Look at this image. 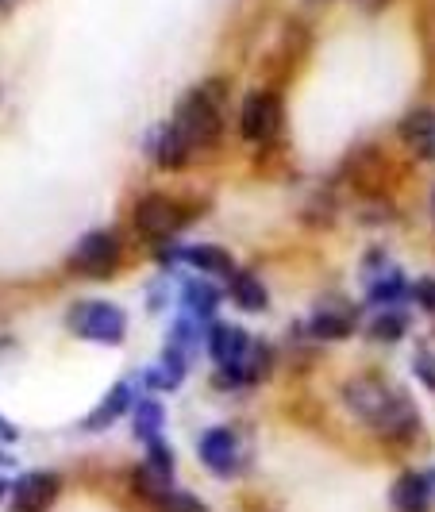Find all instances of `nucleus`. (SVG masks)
Masks as SVG:
<instances>
[{
    "label": "nucleus",
    "mask_w": 435,
    "mask_h": 512,
    "mask_svg": "<svg viewBox=\"0 0 435 512\" xmlns=\"http://www.w3.org/2000/svg\"><path fill=\"white\" fill-rule=\"evenodd\" d=\"M158 512H208V509L201 497H193V493H185V489H174V493L158 505Z\"/></svg>",
    "instance_id": "412c9836"
},
{
    "label": "nucleus",
    "mask_w": 435,
    "mask_h": 512,
    "mask_svg": "<svg viewBox=\"0 0 435 512\" xmlns=\"http://www.w3.org/2000/svg\"><path fill=\"white\" fill-rule=\"evenodd\" d=\"M66 266L74 274H81V278H93V282L112 278V270L120 266V239L112 231H89V235L77 239V247L70 251Z\"/></svg>",
    "instance_id": "20e7f679"
},
{
    "label": "nucleus",
    "mask_w": 435,
    "mask_h": 512,
    "mask_svg": "<svg viewBox=\"0 0 435 512\" xmlns=\"http://www.w3.org/2000/svg\"><path fill=\"white\" fill-rule=\"evenodd\" d=\"M228 293H231V301L243 308V312H266V305H270L266 285H262V278L251 274V270H239V274L231 278Z\"/></svg>",
    "instance_id": "a211bd4d"
},
{
    "label": "nucleus",
    "mask_w": 435,
    "mask_h": 512,
    "mask_svg": "<svg viewBox=\"0 0 435 512\" xmlns=\"http://www.w3.org/2000/svg\"><path fill=\"white\" fill-rule=\"evenodd\" d=\"M128 409H135V405H131V385L128 382L112 385V389H108V397H104L101 405L85 416V424H81V428H85V432H101V428H108V424H116Z\"/></svg>",
    "instance_id": "dca6fc26"
},
{
    "label": "nucleus",
    "mask_w": 435,
    "mask_h": 512,
    "mask_svg": "<svg viewBox=\"0 0 435 512\" xmlns=\"http://www.w3.org/2000/svg\"><path fill=\"white\" fill-rule=\"evenodd\" d=\"M135 493L143 501H154V505H162L174 493V455L166 443H151L147 462L135 470Z\"/></svg>",
    "instance_id": "0eeeda50"
},
{
    "label": "nucleus",
    "mask_w": 435,
    "mask_h": 512,
    "mask_svg": "<svg viewBox=\"0 0 435 512\" xmlns=\"http://www.w3.org/2000/svg\"><path fill=\"white\" fill-rule=\"evenodd\" d=\"M181 262H189L193 270H201V274H212V278H235L239 270H235V262L224 247H216V243H197V247H181Z\"/></svg>",
    "instance_id": "2eb2a0df"
},
{
    "label": "nucleus",
    "mask_w": 435,
    "mask_h": 512,
    "mask_svg": "<svg viewBox=\"0 0 435 512\" xmlns=\"http://www.w3.org/2000/svg\"><path fill=\"white\" fill-rule=\"evenodd\" d=\"M70 332L89 339V343L116 347L128 335V316H124V308L112 305V301H85V305H77L70 312Z\"/></svg>",
    "instance_id": "7ed1b4c3"
},
{
    "label": "nucleus",
    "mask_w": 435,
    "mask_h": 512,
    "mask_svg": "<svg viewBox=\"0 0 435 512\" xmlns=\"http://www.w3.org/2000/svg\"><path fill=\"white\" fill-rule=\"evenodd\" d=\"M255 343V335H247L243 328H231V324H212L208 332V355L216 359L220 370H231L235 362L247 355V347Z\"/></svg>",
    "instance_id": "4468645a"
},
{
    "label": "nucleus",
    "mask_w": 435,
    "mask_h": 512,
    "mask_svg": "<svg viewBox=\"0 0 435 512\" xmlns=\"http://www.w3.org/2000/svg\"><path fill=\"white\" fill-rule=\"evenodd\" d=\"M362 8H366V12H382L385 4H389V0H359Z\"/></svg>",
    "instance_id": "393cba45"
},
{
    "label": "nucleus",
    "mask_w": 435,
    "mask_h": 512,
    "mask_svg": "<svg viewBox=\"0 0 435 512\" xmlns=\"http://www.w3.org/2000/svg\"><path fill=\"white\" fill-rule=\"evenodd\" d=\"M401 139L416 158L435 162V108H412L401 120Z\"/></svg>",
    "instance_id": "ddd939ff"
},
{
    "label": "nucleus",
    "mask_w": 435,
    "mask_h": 512,
    "mask_svg": "<svg viewBox=\"0 0 435 512\" xmlns=\"http://www.w3.org/2000/svg\"><path fill=\"white\" fill-rule=\"evenodd\" d=\"M239 131L251 143H270L282 131V101L274 93H251L239 108Z\"/></svg>",
    "instance_id": "423d86ee"
},
{
    "label": "nucleus",
    "mask_w": 435,
    "mask_h": 512,
    "mask_svg": "<svg viewBox=\"0 0 435 512\" xmlns=\"http://www.w3.org/2000/svg\"><path fill=\"white\" fill-rule=\"evenodd\" d=\"M343 405L359 424L374 428L382 439L405 443V439H416V432H420L416 405L401 389H389L382 378H351L343 385Z\"/></svg>",
    "instance_id": "f257e3e1"
},
{
    "label": "nucleus",
    "mask_w": 435,
    "mask_h": 512,
    "mask_svg": "<svg viewBox=\"0 0 435 512\" xmlns=\"http://www.w3.org/2000/svg\"><path fill=\"white\" fill-rule=\"evenodd\" d=\"M181 308H185V316H193L197 324H201V320H212L216 308H220V289L201 282V278H193V282L181 285Z\"/></svg>",
    "instance_id": "f3484780"
},
{
    "label": "nucleus",
    "mask_w": 435,
    "mask_h": 512,
    "mask_svg": "<svg viewBox=\"0 0 435 512\" xmlns=\"http://www.w3.org/2000/svg\"><path fill=\"white\" fill-rule=\"evenodd\" d=\"M189 143L181 139V131L174 124H158L151 131V139H147V154H151L154 166H162V170H181L185 162H189Z\"/></svg>",
    "instance_id": "f8f14e48"
},
{
    "label": "nucleus",
    "mask_w": 435,
    "mask_h": 512,
    "mask_svg": "<svg viewBox=\"0 0 435 512\" xmlns=\"http://www.w3.org/2000/svg\"><path fill=\"white\" fill-rule=\"evenodd\" d=\"M359 324V308L343 297H324L320 305L312 308V320H308V332L312 339H347Z\"/></svg>",
    "instance_id": "6e6552de"
},
{
    "label": "nucleus",
    "mask_w": 435,
    "mask_h": 512,
    "mask_svg": "<svg viewBox=\"0 0 435 512\" xmlns=\"http://www.w3.org/2000/svg\"><path fill=\"white\" fill-rule=\"evenodd\" d=\"M366 332H370V339H378V343H397L401 335L409 332V312H405V308H397V305L382 308V312L370 320V328H366Z\"/></svg>",
    "instance_id": "aec40b11"
},
{
    "label": "nucleus",
    "mask_w": 435,
    "mask_h": 512,
    "mask_svg": "<svg viewBox=\"0 0 435 512\" xmlns=\"http://www.w3.org/2000/svg\"><path fill=\"white\" fill-rule=\"evenodd\" d=\"M185 224V208L174 201V197H162V193H151L135 205V228L139 235H147L154 243H166L174 231Z\"/></svg>",
    "instance_id": "39448f33"
},
{
    "label": "nucleus",
    "mask_w": 435,
    "mask_h": 512,
    "mask_svg": "<svg viewBox=\"0 0 435 512\" xmlns=\"http://www.w3.org/2000/svg\"><path fill=\"white\" fill-rule=\"evenodd\" d=\"M4 493H12V489H8V482H0V497H4Z\"/></svg>",
    "instance_id": "a878e982"
},
{
    "label": "nucleus",
    "mask_w": 435,
    "mask_h": 512,
    "mask_svg": "<svg viewBox=\"0 0 435 512\" xmlns=\"http://www.w3.org/2000/svg\"><path fill=\"white\" fill-rule=\"evenodd\" d=\"M58 489H62L58 474H47V470L24 474V478L12 486V505H16V509H27V512H43L54 497H58Z\"/></svg>",
    "instance_id": "9b49d317"
},
{
    "label": "nucleus",
    "mask_w": 435,
    "mask_h": 512,
    "mask_svg": "<svg viewBox=\"0 0 435 512\" xmlns=\"http://www.w3.org/2000/svg\"><path fill=\"white\" fill-rule=\"evenodd\" d=\"M412 301L420 308H428V312H435V278H420V282L412 285V293H409Z\"/></svg>",
    "instance_id": "5701e85b"
},
{
    "label": "nucleus",
    "mask_w": 435,
    "mask_h": 512,
    "mask_svg": "<svg viewBox=\"0 0 435 512\" xmlns=\"http://www.w3.org/2000/svg\"><path fill=\"white\" fill-rule=\"evenodd\" d=\"M16 439H20V432H16V424L0 416V443H16Z\"/></svg>",
    "instance_id": "b1692460"
},
{
    "label": "nucleus",
    "mask_w": 435,
    "mask_h": 512,
    "mask_svg": "<svg viewBox=\"0 0 435 512\" xmlns=\"http://www.w3.org/2000/svg\"><path fill=\"white\" fill-rule=\"evenodd\" d=\"M220 89H224L220 81H208L201 89H189L178 101V108H174L170 124L181 131V139L193 151L197 147H212L220 139V131H224V97L228 93H220Z\"/></svg>",
    "instance_id": "f03ea898"
},
{
    "label": "nucleus",
    "mask_w": 435,
    "mask_h": 512,
    "mask_svg": "<svg viewBox=\"0 0 435 512\" xmlns=\"http://www.w3.org/2000/svg\"><path fill=\"white\" fill-rule=\"evenodd\" d=\"M308 4H328V0H308Z\"/></svg>",
    "instance_id": "bb28decb"
},
{
    "label": "nucleus",
    "mask_w": 435,
    "mask_h": 512,
    "mask_svg": "<svg viewBox=\"0 0 435 512\" xmlns=\"http://www.w3.org/2000/svg\"><path fill=\"white\" fill-rule=\"evenodd\" d=\"M412 370H416V378L435 393V355L432 351H424V347H420V351L412 355Z\"/></svg>",
    "instance_id": "4be33fe9"
},
{
    "label": "nucleus",
    "mask_w": 435,
    "mask_h": 512,
    "mask_svg": "<svg viewBox=\"0 0 435 512\" xmlns=\"http://www.w3.org/2000/svg\"><path fill=\"white\" fill-rule=\"evenodd\" d=\"M131 424H135V436L143 439L147 447L158 443V432H162V424H166V412L158 401H135V409H131Z\"/></svg>",
    "instance_id": "6ab92c4d"
},
{
    "label": "nucleus",
    "mask_w": 435,
    "mask_h": 512,
    "mask_svg": "<svg viewBox=\"0 0 435 512\" xmlns=\"http://www.w3.org/2000/svg\"><path fill=\"white\" fill-rule=\"evenodd\" d=\"M389 501H393V512H432L435 505V474H420V470H409L401 474L393 489H389Z\"/></svg>",
    "instance_id": "1a4fd4ad"
},
{
    "label": "nucleus",
    "mask_w": 435,
    "mask_h": 512,
    "mask_svg": "<svg viewBox=\"0 0 435 512\" xmlns=\"http://www.w3.org/2000/svg\"><path fill=\"white\" fill-rule=\"evenodd\" d=\"M197 451H201V462L220 478L239 470V439H235L231 428H208L201 443H197Z\"/></svg>",
    "instance_id": "9d476101"
}]
</instances>
